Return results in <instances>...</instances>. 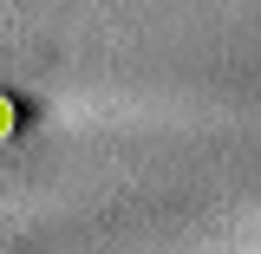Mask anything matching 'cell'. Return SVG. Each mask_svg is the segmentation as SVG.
Listing matches in <instances>:
<instances>
[{
	"instance_id": "1",
	"label": "cell",
	"mask_w": 261,
	"mask_h": 254,
	"mask_svg": "<svg viewBox=\"0 0 261 254\" xmlns=\"http://www.w3.org/2000/svg\"><path fill=\"white\" fill-rule=\"evenodd\" d=\"M13 124H20V104H13V98L0 92V144H7V137H13Z\"/></svg>"
}]
</instances>
